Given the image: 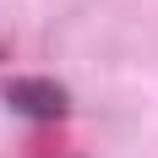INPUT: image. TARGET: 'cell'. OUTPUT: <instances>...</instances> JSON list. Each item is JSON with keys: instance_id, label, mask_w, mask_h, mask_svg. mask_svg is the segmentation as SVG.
<instances>
[{"instance_id": "obj_1", "label": "cell", "mask_w": 158, "mask_h": 158, "mask_svg": "<svg viewBox=\"0 0 158 158\" xmlns=\"http://www.w3.org/2000/svg\"><path fill=\"white\" fill-rule=\"evenodd\" d=\"M6 104H11L22 120H38V126H55V120L71 114L65 87H60V82H49V77H16L11 87H6Z\"/></svg>"}]
</instances>
